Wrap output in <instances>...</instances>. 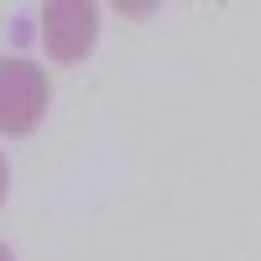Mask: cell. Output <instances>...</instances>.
Segmentation results:
<instances>
[{
    "label": "cell",
    "mask_w": 261,
    "mask_h": 261,
    "mask_svg": "<svg viewBox=\"0 0 261 261\" xmlns=\"http://www.w3.org/2000/svg\"><path fill=\"white\" fill-rule=\"evenodd\" d=\"M115 11H120V16H157V6H125V0H120Z\"/></svg>",
    "instance_id": "3957f363"
},
{
    "label": "cell",
    "mask_w": 261,
    "mask_h": 261,
    "mask_svg": "<svg viewBox=\"0 0 261 261\" xmlns=\"http://www.w3.org/2000/svg\"><path fill=\"white\" fill-rule=\"evenodd\" d=\"M99 42V6L94 0H47L42 6V47L53 63H84Z\"/></svg>",
    "instance_id": "7a4b0ae2"
},
{
    "label": "cell",
    "mask_w": 261,
    "mask_h": 261,
    "mask_svg": "<svg viewBox=\"0 0 261 261\" xmlns=\"http://www.w3.org/2000/svg\"><path fill=\"white\" fill-rule=\"evenodd\" d=\"M47 73L32 58H0V136H32L47 115Z\"/></svg>",
    "instance_id": "6da1fadb"
},
{
    "label": "cell",
    "mask_w": 261,
    "mask_h": 261,
    "mask_svg": "<svg viewBox=\"0 0 261 261\" xmlns=\"http://www.w3.org/2000/svg\"><path fill=\"white\" fill-rule=\"evenodd\" d=\"M6 193H11V162L0 157V204H6Z\"/></svg>",
    "instance_id": "277c9868"
},
{
    "label": "cell",
    "mask_w": 261,
    "mask_h": 261,
    "mask_svg": "<svg viewBox=\"0 0 261 261\" xmlns=\"http://www.w3.org/2000/svg\"><path fill=\"white\" fill-rule=\"evenodd\" d=\"M0 261H16V251H11V246H6V241H0Z\"/></svg>",
    "instance_id": "5b68a950"
}]
</instances>
